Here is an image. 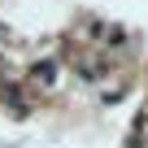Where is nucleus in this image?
Masks as SVG:
<instances>
[{"instance_id": "1", "label": "nucleus", "mask_w": 148, "mask_h": 148, "mask_svg": "<svg viewBox=\"0 0 148 148\" xmlns=\"http://www.w3.org/2000/svg\"><path fill=\"white\" fill-rule=\"evenodd\" d=\"M52 74H57L52 65H35V79H39V83H52Z\"/></svg>"}]
</instances>
